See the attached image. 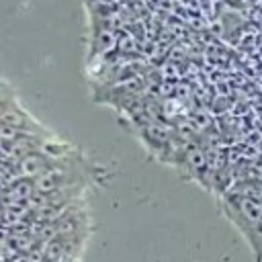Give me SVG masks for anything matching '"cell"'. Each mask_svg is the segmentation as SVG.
<instances>
[{"label": "cell", "mask_w": 262, "mask_h": 262, "mask_svg": "<svg viewBox=\"0 0 262 262\" xmlns=\"http://www.w3.org/2000/svg\"><path fill=\"white\" fill-rule=\"evenodd\" d=\"M20 133H51V129L31 115L10 82L4 80L0 94V139L10 141Z\"/></svg>", "instance_id": "2"}, {"label": "cell", "mask_w": 262, "mask_h": 262, "mask_svg": "<svg viewBox=\"0 0 262 262\" xmlns=\"http://www.w3.org/2000/svg\"><path fill=\"white\" fill-rule=\"evenodd\" d=\"M217 203L223 217L248 242L256 262H262V196L250 192H225Z\"/></svg>", "instance_id": "1"}]
</instances>
